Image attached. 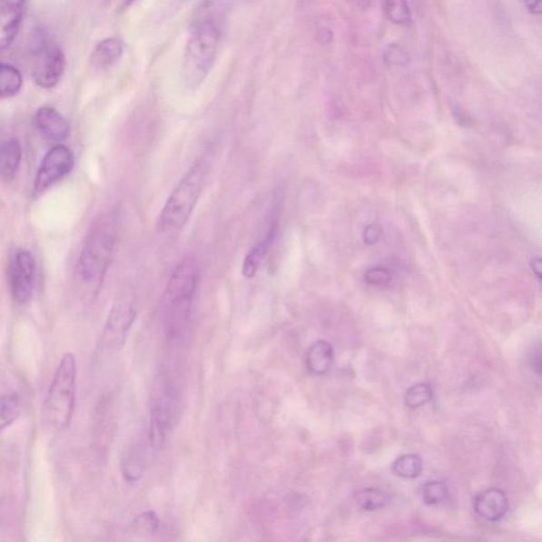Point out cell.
Masks as SVG:
<instances>
[{"instance_id": "3", "label": "cell", "mask_w": 542, "mask_h": 542, "mask_svg": "<svg viewBox=\"0 0 542 542\" xmlns=\"http://www.w3.org/2000/svg\"><path fill=\"white\" fill-rule=\"evenodd\" d=\"M220 24L212 15L197 19L183 54V81L191 92L199 89L213 69L221 43Z\"/></svg>"}, {"instance_id": "1", "label": "cell", "mask_w": 542, "mask_h": 542, "mask_svg": "<svg viewBox=\"0 0 542 542\" xmlns=\"http://www.w3.org/2000/svg\"><path fill=\"white\" fill-rule=\"evenodd\" d=\"M120 216L117 208L102 212L94 220L83 245L78 274L87 285H99L112 263L119 240Z\"/></svg>"}, {"instance_id": "9", "label": "cell", "mask_w": 542, "mask_h": 542, "mask_svg": "<svg viewBox=\"0 0 542 542\" xmlns=\"http://www.w3.org/2000/svg\"><path fill=\"white\" fill-rule=\"evenodd\" d=\"M66 69V56L55 44H44L37 51L34 66V80L42 88H54Z\"/></svg>"}, {"instance_id": "2", "label": "cell", "mask_w": 542, "mask_h": 542, "mask_svg": "<svg viewBox=\"0 0 542 542\" xmlns=\"http://www.w3.org/2000/svg\"><path fill=\"white\" fill-rule=\"evenodd\" d=\"M210 168V154L202 155L191 165L164 202L157 222L159 231L173 235L188 224L206 186Z\"/></svg>"}, {"instance_id": "26", "label": "cell", "mask_w": 542, "mask_h": 542, "mask_svg": "<svg viewBox=\"0 0 542 542\" xmlns=\"http://www.w3.org/2000/svg\"><path fill=\"white\" fill-rule=\"evenodd\" d=\"M408 60L409 59H408L406 51L398 46V44H392V46L389 47L385 53V61L389 64V65H405Z\"/></svg>"}, {"instance_id": "24", "label": "cell", "mask_w": 542, "mask_h": 542, "mask_svg": "<svg viewBox=\"0 0 542 542\" xmlns=\"http://www.w3.org/2000/svg\"><path fill=\"white\" fill-rule=\"evenodd\" d=\"M449 488L442 481H429L420 488V494L427 506H437L448 499Z\"/></svg>"}, {"instance_id": "17", "label": "cell", "mask_w": 542, "mask_h": 542, "mask_svg": "<svg viewBox=\"0 0 542 542\" xmlns=\"http://www.w3.org/2000/svg\"><path fill=\"white\" fill-rule=\"evenodd\" d=\"M146 465L144 448L140 444H133L125 452L121 462V469L126 481L136 482L142 479Z\"/></svg>"}, {"instance_id": "23", "label": "cell", "mask_w": 542, "mask_h": 542, "mask_svg": "<svg viewBox=\"0 0 542 542\" xmlns=\"http://www.w3.org/2000/svg\"><path fill=\"white\" fill-rule=\"evenodd\" d=\"M384 10L387 18L393 24L401 25L411 24V10L407 0H385Z\"/></svg>"}, {"instance_id": "18", "label": "cell", "mask_w": 542, "mask_h": 542, "mask_svg": "<svg viewBox=\"0 0 542 542\" xmlns=\"http://www.w3.org/2000/svg\"><path fill=\"white\" fill-rule=\"evenodd\" d=\"M22 87V73L10 64L0 63V100L15 97Z\"/></svg>"}, {"instance_id": "27", "label": "cell", "mask_w": 542, "mask_h": 542, "mask_svg": "<svg viewBox=\"0 0 542 542\" xmlns=\"http://www.w3.org/2000/svg\"><path fill=\"white\" fill-rule=\"evenodd\" d=\"M542 0H526V5L528 11L534 15H540L542 12Z\"/></svg>"}, {"instance_id": "14", "label": "cell", "mask_w": 542, "mask_h": 542, "mask_svg": "<svg viewBox=\"0 0 542 542\" xmlns=\"http://www.w3.org/2000/svg\"><path fill=\"white\" fill-rule=\"evenodd\" d=\"M276 232V227L273 226L269 233L247 252L241 266V274L244 278L251 280L257 276L261 265L271 251Z\"/></svg>"}, {"instance_id": "10", "label": "cell", "mask_w": 542, "mask_h": 542, "mask_svg": "<svg viewBox=\"0 0 542 542\" xmlns=\"http://www.w3.org/2000/svg\"><path fill=\"white\" fill-rule=\"evenodd\" d=\"M25 0H0V51L10 46L23 23Z\"/></svg>"}, {"instance_id": "7", "label": "cell", "mask_w": 542, "mask_h": 542, "mask_svg": "<svg viewBox=\"0 0 542 542\" xmlns=\"http://www.w3.org/2000/svg\"><path fill=\"white\" fill-rule=\"evenodd\" d=\"M74 167V152L64 144H57L44 155L34 182L37 195L46 192L66 177Z\"/></svg>"}, {"instance_id": "22", "label": "cell", "mask_w": 542, "mask_h": 542, "mask_svg": "<svg viewBox=\"0 0 542 542\" xmlns=\"http://www.w3.org/2000/svg\"><path fill=\"white\" fill-rule=\"evenodd\" d=\"M159 519L153 511H146L137 516L130 527L132 538L143 539L158 530Z\"/></svg>"}, {"instance_id": "4", "label": "cell", "mask_w": 542, "mask_h": 542, "mask_svg": "<svg viewBox=\"0 0 542 542\" xmlns=\"http://www.w3.org/2000/svg\"><path fill=\"white\" fill-rule=\"evenodd\" d=\"M75 359L72 353H67L56 369L43 405V420L50 429L63 430L70 424L75 406Z\"/></svg>"}, {"instance_id": "6", "label": "cell", "mask_w": 542, "mask_h": 542, "mask_svg": "<svg viewBox=\"0 0 542 542\" xmlns=\"http://www.w3.org/2000/svg\"><path fill=\"white\" fill-rule=\"evenodd\" d=\"M200 284V269L192 258H184L171 273L165 296L172 306L186 310L193 301Z\"/></svg>"}, {"instance_id": "13", "label": "cell", "mask_w": 542, "mask_h": 542, "mask_svg": "<svg viewBox=\"0 0 542 542\" xmlns=\"http://www.w3.org/2000/svg\"><path fill=\"white\" fill-rule=\"evenodd\" d=\"M124 54L123 41L117 37L106 38L94 47L91 55L93 68L104 72L116 65Z\"/></svg>"}, {"instance_id": "5", "label": "cell", "mask_w": 542, "mask_h": 542, "mask_svg": "<svg viewBox=\"0 0 542 542\" xmlns=\"http://www.w3.org/2000/svg\"><path fill=\"white\" fill-rule=\"evenodd\" d=\"M136 317V306L131 300L123 299L114 303L102 333L99 350L102 352L112 353L121 349Z\"/></svg>"}, {"instance_id": "8", "label": "cell", "mask_w": 542, "mask_h": 542, "mask_svg": "<svg viewBox=\"0 0 542 542\" xmlns=\"http://www.w3.org/2000/svg\"><path fill=\"white\" fill-rule=\"evenodd\" d=\"M35 260L28 251H18L10 260L8 283L13 299L25 304L34 295L35 285Z\"/></svg>"}, {"instance_id": "25", "label": "cell", "mask_w": 542, "mask_h": 542, "mask_svg": "<svg viewBox=\"0 0 542 542\" xmlns=\"http://www.w3.org/2000/svg\"><path fill=\"white\" fill-rule=\"evenodd\" d=\"M432 388L429 384H418L408 389L405 394V404L409 409L416 410L429 404L432 399Z\"/></svg>"}, {"instance_id": "20", "label": "cell", "mask_w": 542, "mask_h": 542, "mask_svg": "<svg viewBox=\"0 0 542 542\" xmlns=\"http://www.w3.org/2000/svg\"><path fill=\"white\" fill-rule=\"evenodd\" d=\"M23 400L17 394H8L0 398V432L8 429L21 417Z\"/></svg>"}, {"instance_id": "28", "label": "cell", "mask_w": 542, "mask_h": 542, "mask_svg": "<svg viewBox=\"0 0 542 542\" xmlns=\"http://www.w3.org/2000/svg\"><path fill=\"white\" fill-rule=\"evenodd\" d=\"M137 2V0H124V6L125 8H127V6H130L133 4H135Z\"/></svg>"}, {"instance_id": "12", "label": "cell", "mask_w": 542, "mask_h": 542, "mask_svg": "<svg viewBox=\"0 0 542 542\" xmlns=\"http://www.w3.org/2000/svg\"><path fill=\"white\" fill-rule=\"evenodd\" d=\"M35 125L44 138L62 143L69 136V124L54 107L43 106L35 113Z\"/></svg>"}, {"instance_id": "19", "label": "cell", "mask_w": 542, "mask_h": 542, "mask_svg": "<svg viewBox=\"0 0 542 542\" xmlns=\"http://www.w3.org/2000/svg\"><path fill=\"white\" fill-rule=\"evenodd\" d=\"M357 505L365 511H378L390 505L392 497L379 488H365L355 494Z\"/></svg>"}, {"instance_id": "11", "label": "cell", "mask_w": 542, "mask_h": 542, "mask_svg": "<svg viewBox=\"0 0 542 542\" xmlns=\"http://www.w3.org/2000/svg\"><path fill=\"white\" fill-rule=\"evenodd\" d=\"M509 503L505 492L499 488H488L478 494L474 509L478 516L490 522L500 521L508 512Z\"/></svg>"}, {"instance_id": "15", "label": "cell", "mask_w": 542, "mask_h": 542, "mask_svg": "<svg viewBox=\"0 0 542 542\" xmlns=\"http://www.w3.org/2000/svg\"><path fill=\"white\" fill-rule=\"evenodd\" d=\"M334 360L333 346L328 341L318 340L311 344L308 355H306V366L311 373L323 375L330 371Z\"/></svg>"}, {"instance_id": "21", "label": "cell", "mask_w": 542, "mask_h": 542, "mask_svg": "<svg viewBox=\"0 0 542 542\" xmlns=\"http://www.w3.org/2000/svg\"><path fill=\"white\" fill-rule=\"evenodd\" d=\"M424 463L416 454L400 456L393 463L394 473L405 479H416L422 474Z\"/></svg>"}, {"instance_id": "16", "label": "cell", "mask_w": 542, "mask_h": 542, "mask_svg": "<svg viewBox=\"0 0 542 542\" xmlns=\"http://www.w3.org/2000/svg\"><path fill=\"white\" fill-rule=\"evenodd\" d=\"M22 162V148L18 140L9 138L0 143V180L15 177Z\"/></svg>"}]
</instances>
